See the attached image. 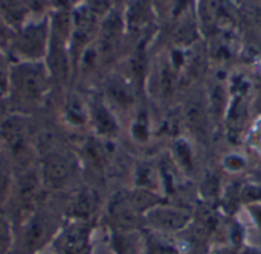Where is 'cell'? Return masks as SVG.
Masks as SVG:
<instances>
[{
    "instance_id": "cell-10",
    "label": "cell",
    "mask_w": 261,
    "mask_h": 254,
    "mask_svg": "<svg viewBox=\"0 0 261 254\" xmlns=\"http://www.w3.org/2000/svg\"><path fill=\"white\" fill-rule=\"evenodd\" d=\"M173 82H174V79H173L171 72H170L168 69H165V70L162 72V93H164L165 96H170V94H171L173 87H174Z\"/></svg>"
},
{
    "instance_id": "cell-8",
    "label": "cell",
    "mask_w": 261,
    "mask_h": 254,
    "mask_svg": "<svg viewBox=\"0 0 261 254\" xmlns=\"http://www.w3.org/2000/svg\"><path fill=\"white\" fill-rule=\"evenodd\" d=\"M41 233H43V227L40 223H34L28 232V245L29 247H35L38 244V241L41 239Z\"/></svg>"
},
{
    "instance_id": "cell-7",
    "label": "cell",
    "mask_w": 261,
    "mask_h": 254,
    "mask_svg": "<svg viewBox=\"0 0 261 254\" xmlns=\"http://www.w3.org/2000/svg\"><path fill=\"white\" fill-rule=\"evenodd\" d=\"M96 119H98V123H99L101 130H104V131H107V133L113 131V130L116 128L115 123H113V120H112V117H110L102 108H99V110L96 111Z\"/></svg>"
},
{
    "instance_id": "cell-4",
    "label": "cell",
    "mask_w": 261,
    "mask_h": 254,
    "mask_svg": "<svg viewBox=\"0 0 261 254\" xmlns=\"http://www.w3.org/2000/svg\"><path fill=\"white\" fill-rule=\"evenodd\" d=\"M46 46V29L43 26H31L24 29L20 37L17 47L18 50L31 59L38 58Z\"/></svg>"
},
{
    "instance_id": "cell-3",
    "label": "cell",
    "mask_w": 261,
    "mask_h": 254,
    "mask_svg": "<svg viewBox=\"0 0 261 254\" xmlns=\"http://www.w3.org/2000/svg\"><path fill=\"white\" fill-rule=\"evenodd\" d=\"M73 172V160L63 151H55L46 155L43 162V174L46 183L52 187H63Z\"/></svg>"
},
{
    "instance_id": "cell-1",
    "label": "cell",
    "mask_w": 261,
    "mask_h": 254,
    "mask_svg": "<svg viewBox=\"0 0 261 254\" xmlns=\"http://www.w3.org/2000/svg\"><path fill=\"white\" fill-rule=\"evenodd\" d=\"M9 88L20 104L37 105L47 90L46 70L38 62H23L11 70Z\"/></svg>"
},
{
    "instance_id": "cell-2",
    "label": "cell",
    "mask_w": 261,
    "mask_h": 254,
    "mask_svg": "<svg viewBox=\"0 0 261 254\" xmlns=\"http://www.w3.org/2000/svg\"><path fill=\"white\" fill-rule=\"evenodd\" d=\"M0 136L9 154L15 160H23L28 155L29 137H28V126L24 120H21L20 117L6 119L0 126Z\"/></svg>"
},
{
    "instance_id": "cell-12",
    "label": "cell",
    "mask_w": 261,
    "mask_h": 254,
    "mask_svg": "<svg viewBox=\"0 0 261 254\" xmlns=\"http://www.w3.org/2000/svg\"><path fill=\"white\" fill-rule=\"evenodd\" d=\"M6 244H8V229L6 224L0 219V254L6 248Z\"/></svg>"
},
{
    "instance_id": "cell-6",
    "label": "cell",
    "mask_w": 261,
    "mask_h": 254,
    "mask_svg": "<svg viewBox=\"0 0 261 254\" xmlns=\"http://www.w3.org/2000/svg\"><path fill=\"white\" fill-rule=\"evenodd\" d=\"M0 8L12 21H18L23 17V3L20 0H0Z\"/></svg>"
},
{
    "instance_id": "cell-5",
    "label": "cell",
    "mask_w": 261,
    "mask_h": 254,
    "mask_svg": "<svg viewBox=\"0 0 261 254\" xmlns=\"http://www.w3.org/2000/svg\"><path fill=\"white\" fill-rule=\"evenodd\" d=\"M187 117H188V123L191 126V130L196 134H205L206 131V119H205V113L202 110V107L196 102H191L187 108Z\"/></svg>"
},
{
    "instance_id": "cell-11",
    "label": "cell",
    "mask_w": 261,
    "mask_h": 254,
    "mask_svg": "<svg viewBox=\"0 0 261 254\" xmlns=\"http://www.w3.org/2000/svg\"><path fill=\"white\" fill-rule=\"evenodd\" d=\"M9 70L3 61V58L0 56V91H6L9 88Z\"/></svg>"
},
{
    "instance_id": "cell-9",
    "label": "cell",
    "mask_w": 261,
    "mask_h": 254,
    "mask_svg": "<svg viewBox=\"0 0 261 254\" xmlns=\"http://www.w3.org/2000/svg\"><path fill=\"white\" fill-rule=\"evenodd\" d=\"M9 183H11V177L6 171V168L0 166V201H3L8 197Z\"/></svg>"
}]
</instances>
